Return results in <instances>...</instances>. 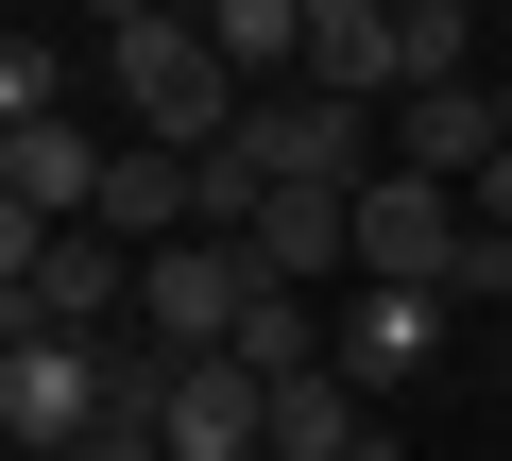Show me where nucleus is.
Segmentation results:
<instances>
[{
	"mask_svg": "<svg viewBox=\"0 0 512 461\" xmlns=\"http://www.w3.org/2000/svg\"><path fill=\"white\" fill-rule=\"evenodd\" d=\"M103 103H120L137 137H171V154H222V137L256 120V86L222 69V35L188 18V0H171V18H137V35H103Z\"/></svg>",
	"mask_w": 512,
	"mask_h": 461,
	"instance_id": "nucleus-1",
	"label": "nucleus"
},
{
	"mask_svg": "<svg viewBox=\"0 0 512 461\" xmlns=\"http://www.w3.org/2000/svg\"><path fill=\"white\" fill-rule=\"evenodd\" d=\"M154 257L137 240H103V222H18V205H0V325H52V342H103V308L137 291Z\"/></svg>",
	"mask_w": 512,
	"mask_h": 461,
	"instance_id": "nucleus-2",
	"label": "nucleus"
},
{
	"mask_svg": "<svg viewBox=\"0 0 512 461\" xmlns=\"http://www.w3.org/2000/svg\"><path fill=\"white\" fill-rule=\"evenodd\" d=\"M222 154H256L274 188H376V171H393L376 103H325V86H274V103H256V120H239Z\"/></svg>",
	"mask_w": 512,
	"mask_h": 461,
	"instance_id": "nucleus-3",
	"label": "nucleus"
},
{
	"mask_svg": "<svg viewBox=\"0 0 512 461\" xmlns=\"http://www.w3.org/2000/svg\"><path fill=\"white\" fill-rule=\"evenodd\" d=\"M0 444L18 461H69V444H103V342H0Z\"/></svg>",
	"mask_w": 512,
	"mask_h": 461,
	"instance_id": "nucleus-4",
	"label": "nucleus"
},
{
	"mask_svg": "<svg viewBox=\"0 0 512 461\" xmlns=\"http://www.w3.org/2000/svg\"><path fill=\"white\" fill-rule=\"evenodd\" d=\"M256 291H274V274H256V240H171V257L137 274V325H154L171 359H222Z\"/></svg>",
	"mask_w": 512,
	"mask_h": 461,
	"instance_id": "nucleus-5",
	"label": "nucleus"
},
{
	"mask_svg": "<svg viewBox=\"0 0 512 461\" xmlns=\"http://www.w3.org/2000/svg\"><path fill=\"white\" fill-rule=\"evenodd\" d=\"M461 240H478V205H461V188H427V171H376V188H359V274L444 291V274H461ZM444 308H461V291H444Z\"/></svg>",
	"mask_w": 512,
	"mask_h": 461,
	"instance_id": "nucleus-6",
	"label": "nucleus"
},
{
	"mask_svg": "<svg viewBox=\"0 0 512 461\" xmlns=\"http://www.w3.org/2000/svg\"><path fill=\"white\" fill-rule=\"evenodd\" d=\"M171 461H274V376H256L239 342L222 359H171V427H154Z\"/></svg>",
	"mask_w": 512,
	"mask_h": 461,
	"instance_id": "nucleus-7",
	"label": "nucleus"
},
{
	"mask_svg": "<svg viewBox=\"0 0 512 461\" xmlns=\"http://www.w3.org/2000/svg\"><path fill=\"white\" fill-rule=\"evenodd\" d=\"M325 359H342L359 393H410V376L444 359V291H393V274H359V291H342V325H325Z\"/></svg>",
	"mask_w": 512,
	"mask_h": 461,
	"instance_id": "nucleus-8",
	"label": "nucleus"
},
{
	"mask_svg": "<svg viewBox=\"0 0 512 461\" xmlns=\"http://www.w3.org/2000/svg\"><path fill=\"white\" fill-rule=\"evenodd\" d=\"M103 240H137V257H171V240H205V154H171V137H120V171H103Z\"/></svg>",
	"mask_w": 512,
	"mask_h": 461,
	"instance_id": "nucleus-9",
	"label": "nucleus"
},
{
	"mask_svg": "<svg viewBox=\"0 0 512 461\" xmlns=\"http://www.w3.org/2000/svg\"><path fill=\"white\" fill-rule=\"evenodd\" d=\"M103 171H120V137H86V120H0V205L18 222H86Z\"/></svg>",
	"mask_w": 512,
	"mask_h": 461,
	"instance_id": "nucleus-10",
	"label": "nucleus"
},
{
	"mask_svg": "<svg viewBox=\"0 0 512 461\" xmlns=\"http://www.w3.org/2000/svg\"><path fill=\"white\" fill-rule=\"evenodd\" d=\"M495 154H512L495 86H410V103H393V171H427V188H478Z\"/></svg>",
	"mask_w": 512,
	"mask_h": 461,
	"instance_id": "nucleus-11",
	"label": "nucleus"
},
{
	"mask_svg": "<svg viewBox=\"0 0 512 461\" xmlns=\"http://www.w3.org/2000/svg\"><path fill=\"white\" fill-rule=\"evenodd\" d=\"M308 86H325V103H410L393 0H308Z\"/></svg>",
	"mask_w": 512,
	"mask_h": 461,
	"instance_id": "nucleus-12",
	"label": "nucleus"
},
{
	"mask_svg": "<svg viewBox=\"0 0 512 461\" xmlns=\"http://www.w3.org/2000/svg\"><path fill=\"white\" fill-rule=\"evenodd\" d=\"M256 274H274V291L359 274V188H274V205H256Z\"/></svg>",
	"mask_w": 512,
	"mask_h": 461,
	"instance_id": "nucleus-13",
	"label": "nucleus"
},
{
	"mask_svg": "<svg viewBox=\"0 0 512 461\" xmlns=\"http://www.w3.org/2000/svg\"><path fill=\"white\" fill-rule=\"evenodd\" d=\"M359 427H376V410H359V376H342V359L274 376V461H359Z\"/></svg>",
	"mask_w": 512,
	"mask_h": 461,
	"instance_id": "nucleus-14",
	"label": "nucleus"
},
{
	"mask_svg": "<svg viewBox=\"0 0 512 461\" xmlns=\"http://www.w3.org/2000/svg\"><path fill=\"white\" fill-rule=\"evenodd\" d=\"M239 86H308V0H188Z\"/></svg>",
	"mask_w": 512,
	"mask_h": 461,
	"instance_id": "nucleus-15",
	"label": "nucleus"
},
{
	"mask_svg": "<svg viewBox=\"0 0 512 461\" xmlns=\"http://www.w3.org/2000/svg\"><path fill=\"white\" fill-rule=\"evenodd\" d=\"M69 86H86V69H69V35H35V18L0 35V120H69Z\"/></svg>",
	"mask_w": 512,
	"mask_h": 461,
	"instance_id": "nucleus-16",
	"label": "nucleus"
},
{
	"mask_svg": "<svg viewBox=\"0 0 512 461\" xmlns=\"http://www.w3.org/2000/svg\"><path fill=\"white\" fill-rule=\"evenodd\" d=\"M239 359H256V376H308V359H325V342H308V291H256V308H239Z\"/></svg>",
	"mask_w": 512,
	"mask_h": 461,
	"instance_id": "nucleus-17",
	"label": "nucleus"
},
{
	"mask_svg": "<svg viewBox=\"0 0 512 461\" xmlns=\"http://www.w3.org/2000/svg\"><path fill=\"white\" fill-rule=\"evenodd\" d=\"M69 18H86V35H137V18H171V0H69Z\"/></svg>",
	"mask_w": 512,
	"mask_h": 461,
	"instance_id": "nucleus-18",
	"label": "nucleus"
},
{
	"mask_svg": "<svg viewBox=\"0 0 512 461\" xmlns=\"http://www.w3.org/2000/svg\"><path fill=\"white\" fill-rule=\"evenodd\" d=\"M461 205H478V222H495V240H512V154H495V171H478V188H461Z\"/></svg>",
	"mask_w": 512,
	"mask_h": 461,
	"instance_id": "nucleus-19",
	"label": "nucleus"
},
{
	"mask_svg": "<svg viewBox=\"0 0 512 461\" xmlns=\"http://www.w3.org/2000/svg\"><path fill=\"white\" fill-rule=\"evenodd\" d=\"M69 461H171V444H154V427H103V444H69Z\"/></svg>",
	"mask_w": 512,
	"mask_h": 461,
	"instance_id": "nucleus-20",
	"label": "nucleus"
},
{
	"mask_svg": "<svg viewBox=\"0 0 512 461\" xmlns=\"http://www.w3.org/2000/svg\"><path fill=\"white\" fill-rule=\"evenodd\" d=\"M359 461H410V444H393V427H359Z\"/></svg>",
	"mask_w": 512,
	"mask_h": 461,
	"instance_id": "nucleus-21",
	"label": "nucleus"
},
{
	"mask_svg": "<svg viewBox=\"0 0 512 461\" xmlns=\"http://www.w3.org/2000/svg\"><path fill=\"white\" fill-rule=\"evenodd\" d=\"M495 120H512V86H495Z\"/></svg>",
	"mask_w": 512,
	"mask_h": 461,
	"instance_id": "nucleus-22",
	"label": "nucleus"
}]
</instances>
